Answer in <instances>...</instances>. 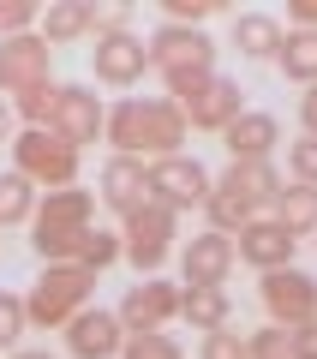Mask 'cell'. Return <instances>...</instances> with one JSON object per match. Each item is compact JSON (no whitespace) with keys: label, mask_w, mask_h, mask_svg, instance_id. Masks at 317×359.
<instances>
[{"label":"cell","mask_w":317,"mask_h":359,"mask_svg":"<svg viewBox=\"0 0 317 359\" xmlns=\"http://www.w3.org/2000/svg\"><path fill=\"white\" fill-rule=\"evenodd\" d=\"M186 114L168 96H120L108 108V132L102 138L114 144V156H138V162H162V156H180L186 144Z\"/></svg>","instance_id":"obj_1"},{"label":"cell","mask_w":317,"mask_h":359,"mask_svg":"<svg viewBox=\"0 0 317 359\" xmlns=\"http://www.w3.org/2000/svg\"><path fill=\"white\" fill-rule=\"evenodd\" d=\"M150 72H162L168 102H186L203 78H216V42L191 25H156L150 30Z\"/></svg>","instance_id":"obj_2"},{"label":"cell","mask_w":317,"mask_h":359,"mask_svg":"<svg viewBox=\"0 0 317 359\" xmlns=\"http://www.w3.org/2000/svg\"><path fill=\"white\" fill-rule=\"evenodd\" d=\"M96 228V192L84 186H66V192H48L30 216V245L42 252V264H72L78 240Z\"/></svg>","instance_id":"obj_3"},{"label":"cell","mask_w":317,"mask_h":359,"mask_svg":"<svg viewBox=\"0 0 317 359\" xmlns=\"http://www.w3.org/2000/svg\"><path fill=\"white\" fill-rule=\"evenodd\" d=\"M90 287L96 276L78 264H42V276L30 282L25 311H30V330H66L78 311H90Z\"/></svg>","instance_id":"obj_4"},{"label":"cell","mask_w":317,"mask_h":359,"mask_svg":"<svg viewBox=\"0 0 317 359\" xmlns=\"http://www.w3.org/2000/svg\"><path fill=\"white\" fill-rule=\"evenodd\" d=\"M78 162H84V150H72L66 138H54L48 126L13 138V174H25L36 192H66V186H78Z\"/></svg>","instance_id":"obj_5"},{"label":"cell","mask_w":317,"mask_h":359,"mask_svg":"<svg viewBox=\"0 0 317 359\" xmlns=\"http://www.w3.org/2000/svg\"><path fill=\"white\" fill-rule=\"evenodd\" d=\"M174 240H180V216L162 204H144L138 216H126V228H120V257H126L132 269L144 276H156V269L174 257Z\"/></svg>","instance_id":"obj_6"},{"label":"cell","mask_w":317,"mask_h":359,"mask_svg":"<svg viewBox=\"0 0 317 359\" xmlns=\"http://www.w3.org/2000/svg\"><path fill=\"white\" fill-rule=\"evenodd\" d=\"M210 168L198 162V156H162V162H150V204L174 210V216H186V210H203V198H210Z\"/></svg>","instance_id":"obj_7"},{"label":"cell","mask_w":317,"mask_h":359,"mask_svg":"<svg viewBox=\"0 0 317 359\" xmlns=\"http://www.w3.org/2000/svg\"><path fill=\"white\" fill-rule=\"evenodd\" d=\"M42 84H54V48L36 30L6 36L0 42V96L18 102V96H30V90H42Z\"/></svg>","instance_id":"obj_8"},{"label":"cell","mask_w":317,"mask_h":359,"mask_svg":"<svg viewBox=\"0 0 317 359\" xmlns=\"http://www.w3.org/2000/svg\"><path fill=\"white\" fill-rule=\"evenodd\" d=\"M257 299H264V311H269L276 330H305V323H317V282L305 269H269L264 282H257Z\"/></svg>","instance_id":"obj_9"},{"label":"cell","mask_w":317,"mask_h":359,"mask_svg":"<svg viewBox=\"0 0 317 359\" xmlns=\"http://www.w3.org/2000/svg\"><path fill=\"white\" fill-rule=\"evenodd\" d=\"M48 132H54V138H66L72 150H84V144H96L102 132H108V108H102V96L90 84H60V90H54Z\"/></svg>","instance_id":"obj_10"},{"label":"cell","mask_w":317,"mask_h":359,"mask_svg":"<svg viewBox=\"0 0 317 359\" xmlns=\"http://www.w3.org/2000/svg\"><path fill=\"white\" fill-rule=\"evenodd\" d=\"M90 72H96V84H108V90L144 84V72H150V42H144L138 30L96 36V48H90Z\"/></svg>","instance_id":"obj_11"},{"label":"cell","mask_w":317,"mask_h":359,"mask_svg":"<svg viewBox=\"0 0 317 359\" xmlns=\"http://www.w3.org/2000/svg\"><path fill=\"white\" fill-rule=\"evenodd\" d=\"M120 330L126 335H150V330H168V323L180 318V287L162 282V276H144L138 287H126L120 294Z\"/></svg>","instance_id":"obj_12"},{"label":"cell","mask_w":317,"mask_h":359,"mask_svg":"<svg viewBox=\"0 0 317 359\" xmlns=\"http://www.w3.org/2000/svg\"><path fill=\"white\" fill-rule=\"evenodd\" d=\"M180 114H186L191 132H216V138H222V132H228L234 120L245 114V90H240V78H222V72H216V78H203L186 102H180Z\"/></svg>","instance_id":"obj_13"},{"label":"cell","mask_w":317,"mask_h":359,"mask_svg":"<svg viewBox=\"0 0 317 359\" xmlns=\"http://www.w3.org/2000/svg\"><path fill=\"white\" fill-rule=\"evenodd\" d=\"M96 198L114 210L120 222L138 216V210L150 204V162H138V156H108L102 174H96Z\"/></svg>","instance_id":"obj_14"},{"label":"cell","mask_w":317,"mask_h":359,"mask_svg":"<svg viewBox=\"0 0 317 359\" xmlns=\"http://www.w3.org/2000/svg\"><path fill=\"white\" fill-rule=\"evenodd\" d=\"M293 252H299V240H293L276 216H257V222H245V228L234 233V257L252 264L257 276H269V269H293Z\"/></svg>","instance_id":"obj_15"},{"label":"cell","mask_w":317,"mask_h":359,"mask_svg":"<svg viewBox=\"0 0 317 359\" xmlns=\"http://www.w3.org/2000/svg\"><path fill=\"white\" fill-rule=\"evenodd\" d=\"M234 240L228 233H216V228H203L198 240L180 252V269H186V287H228V276H234Z\"/></svg>","instance_id":"obj_16"},{"label":"cell","mask_w":317,"mask_h":359,"mask_svg":"<svg viewBox=\"0 0 317 359\" xmlns=\"http://www.w3.org/2000/svg\"><path fill=\"white\" fill-rule=\"evenodd\" d=\"M120 347H126V330H120L114 311H78L72 323H66V353L72 359H120Z\"/></svg>","instance_id":"obj_17"},{"label":"cell","mask_w":317,"mask_h":359,"mask_svg":"<svg viewBox=\"0 0 317 359\" xmlns=\"http://www.w3.org/2000/svg\"><path fill=\"white\" fill-rule=\"evenodd\" d=\"M222 144H228V162H276V150H281V120L264 114V108H245V114L222 132Z\"/></svg>","instance_id":"obj_18"},{"label":"cell","mask_w":317,"mask_h":359,"mask_svg":"<svg viewBox=\"0 0 317 359\" xmlns=\"http://www.w3.org/2000/svg\"><path fill=\"white\" fill-rule=\"evenodd\" d=\"M216 180H222V186H234V192H240L245 204H252V216H269V204H276V192L288 186L276 162H228V168H222Z\"/></svg>","instance_id":"obj_19"},{"label":"cell","mask_w":317,"mask_h":359,"mask_svg":"<svg viewBox=\"0 0 317 359\" xmlns=\"http://www.w3.org/2000/svg\"><path fill=\"white\" fill-rule=\"evenodd\" d=\"M36 36L48 48H72V42H90L96 25H90V0H48L36 18Z\"/></svg>","instance_id":"obj_20"},{"label":"cell","mask_w":317,"mask_h":359,"mask_svg":"<svg viewBox=\"0 0 317 359\" xmlns=\"http://www.w3.org/2000/svg\"><path fill=\"white\" fill-rule=\"evenodd\" d=\"M281 42H288V30H281L276 13H240L234 18V48H240V60H276Z\"/></svg>","instance_id":"obj_21"},{"label":"cell","mask_w":317,"mask_h":359,"mask_svg":"<svg viewBox=\"0 0 317 359\" xmlns=\"http://www.w3.org/2000/svg\"><path fill=\"white\" fill-rule=\"evenodd\" d=\"M180 318H186L198 335L234 330V299H228V287H186V294H180Z\"/></svg>","instance_id":"obj_22"},{"label":"cell","mask_w":317,"mask_h":359,"mask_svg":"<svg viewBox=\"0 0 317 359\" xmlns=\"http://www.w3.org/2000/svg\"><path fill=\"white\" fill-rule=\"evenodd\" d=\"M269 216H276L293 240H317V186L288 180V186L276 192V204H269Z\"/></svg>","instance_id":"obj_23"},{"label":"cell","mask_w":317,"mask_h":359,"mask_svg":"<svg viewBox=\"0 0 317 359\" xmlns=\"http://www.w3.org/2000/svg\"><path fill=\"white\" fill-rule=\"evenodd\" d=\"M276 66L293 78V84L311 90V84H317V30H288V42H281Z\"/></svg>","instance_id":"obj_24"},{"label":"cell","mask_w":317,"mask_h":359,"mask_svg":"<svg viewBox=\"0 0 317 359\" xmlns=\"http://www.w3.org/2000/svg\"><path fill=\"white\" fill-rule=\"evenodd\" d=\"M36 186H30L25 174H13V168H6V174H0V228H25L30 216H36Z\"/></svg>","instance_id":"obj_25"},{"label":"cell","mask_w":317,"mask_h":359,"mask_svg":"<svg viewBox=\"0 0 317 359\" xmlns=\"http://www.w3.org/2000/svg\"><path fill=\"white\" fill-rule=\"evenodd\" d=\"M72 264H78V269H90V276H102L108 264H120V233H114V228H90L84 240H78Z\"/></svg>","instance_id":"obj_26"},{"label":"cell","mask_w":317,"mask_h":359,"mask_svg":"<svg viewBox=\"0 0 317 359\" xmlns=\"http://www.w3.org/2000/svg\"><path fill=\"white\" fill-rule=\"evenodd\" d=\"M30 335V311H25V294H6L0 287V353H18V341Z\"/></svg>","instance_id":"obj_27"},{"label":"cell","mask_w":317,"mask_h":359,"mask_svg":"<svg viewBox=\"0 0 317 359\" xmlns=\"http://www.w3.org/2000/svg\"><path fill=\"white\" fill-rule=\"evenodd\" d=\"M120 359H186V347H180L174 335L150 330V335H126V347H120Z\"/></svg>","instance_id":"obj_28"},{"label":"cell","mask_w":317,"mask_h":359,"mask_svg":"<svg viewBox=\"0 0 317 359\" xmlns=\"http://www.w3.org/2000/svg\"><path fill=\"white\" fill-rule=\"evenodd\" d=\"M222 0H162V25H191L203 30V18H216Z\"/></svg>","instance_id":"obj_29"},{"label":"cell","mask_w":317,"mask_h":359,"mask_svg":"<svg viewBox=\"0 0 317 359\" xmlns=\"http://www.w3.org/2000/svg\"><path fill=\"white\" fill-rule=\"evenodd\" d=\"M245 353H252V359H293V330L264 323L257 335H245Z\"/></svg>","instance_id":"obj_30"},{"label":"cell","mask_w":317,"mask_h":359,"mask_svg":"<svg viewBox=\"0 0 317 359\" xmlns=\"http://www.w3.org/2000/svg\"><path fill=\"white\" fill-rule=\"evenodd\" d=\"M42 6L36 0H0V42L6 36H25V30H36Z\"/></svg>","instance_id":"obj_31"},{"label":"cell","mask_w":317,"mask_h":359,"mask_svg":"<svg viewBox=\"0 0 317 359\" xmlns=\"http://www.w3.org/2000/svg\"><path fill=\"white\" fill-rule=\"evenodd\" d=\"M288 168L299 186H317V138H293L288 144Z\"/></svg>","instance_id":"obj_32"},{"label":"cell","mask_w":317,"mask_h":359,"mask_svg":"<svg viewBox=\"0 0 317 359\" xmlns=\"http://www.w3.org/2000/svg\"><path fill=\"white\" fill-rule=\"evenodd\" d=\"M198 359H252V353H245V335H234V330H216V335H203Z\"/></svg>","instance_id":"obj_33"},{"label":"cell","mask_w":317,"mask_h":359,"mask_svg":"<svg viewBox=\"0 0 317 359\" xmlns=\"http://www.w3.org/2000/svg\"><path fill=\"white\" fill-rule=\"evenodd\" d=\"M288 30H317V0H288Z\"/></svg>","instance_id":"obj_34"},{"label":"cell","mask_w":317,"mask_h":359,"mask_svg":"<svg viewBox=\"0 0 317 359\" xmlns=\"http://www.w3.org/2000/svg\"><path fill=\"white\" fill-rule=\"evenodd\" d=\"M299 138H317V84L299 96Z\"/></svg>","instance_id":"obj_35"},{"label":"cell","mask_w":317,"mask_h":359,"mask_svg":"<svg viewBox=\"0 0 317 359\" xmlns=\"http://www.w3.org/2000/svg\"><path fill=\"white\" fill-rule=\"evenodd\" d=\"M293 359H317V323L293 330Z\"/></svg>","instance_id":"obj_36"},{"label":"cell","mask_w":317,"mask_h":359,"mask_svg":"<svg viewBox=\"0 0 317 359\" xmlns=\"http://www.w3.org/2000/svg\"><path fill=\"white\" fill-rule=\"evenodd\" d=\"M18 138V120H13V102L0 96V144H13Z\"/></svg>","instance_id":"obj_37"},{"label":"cell","mask_w":317,"mask_h":359,"mask_svg":"<svg viewBox=\"0 0 317 359\" xmlns=\"http://www.w3.org/2000/svg\"><path fill=\"white\" fill-rule=\"evenodd\" d=\"M6 359H54L48 347H18V353H6Z\"/></svg>","instance_id":"obj_38"}]
</instances>
